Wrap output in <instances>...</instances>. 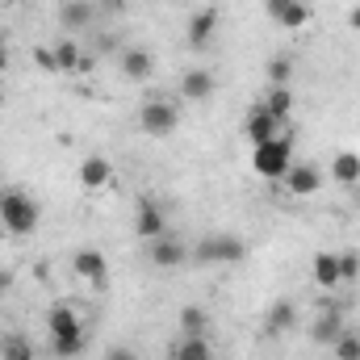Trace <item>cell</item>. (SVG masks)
<instances>
[{"instance_id":"6da1fadb","label":"cell","mask_w":360,"mask_h":360,"mask_svg":"<svg viewBox=\"0 0 360 360\" xmlns=\"http://www.w3.org/2000/svg\"><path fill=\"white\" fill-rule=\"evenodd\" d=\"M42 226V205L25 188H0V231L13 239H30Z\"/></svg>"},{"instance_id":"7a4b0ae2","label":"cell","mask_w":360,"mask_h":360,"mask_svg":"<svg viewBox=\"0 0 360 360\" xmlns=\"http://www.w3.org/2000/svg\"><path fill=\"white\" fill-rule=\"evenodd\" d=\"M293 164H297V160H293V139H289V134L252 147V172H256L260 180H276V184H281Z\"/></svg>"},{"instance_id":"3957f363","label":"cell","mask_w":360,"mask_h":360,"mask_svg":"<svg viewBox=\"0 0 360 360\" xmlns=\"http://www.w3.org/2000/svg\"><path fill=\"white\" fill-rule=\"evenodd\" d=\"M197 264H243L248 260V239L243 235H205L193 248Z\"/></svg>"},{"instance_id":"277c9868","label":"cell","mask_w":360,"mask_h":360,"mask_svg":"<svg viewBox=\"0 0 360 360\" xmlns=\"http://www.w3.org/2000/svg\"><path fill=\"white\" fill-rule=\"evenodd\" d=\"M139 130L147 139H168L180 130V105L176 101H143L139 109Z\"/></svg>"},{"instance_id":"5b68a950","label":"cell","mask_w":360,"mask_h":360,"mask_svg":"<svg viewBox=\"0 0 360 360\" xmlns=\"http://www.w3.org/2000/svg\"><path fill=\"white\" fill-rule=\"evenodd\" d=\"M218 25H222V13H218L214 4H205V8H197V13L188 17V25H184V38H188V46H193V51H205V46L214 42V34H218Z\"/></svg>"},{"instance_id":"8992f818","label":"cell","mask_w":360,"mask_h":360,"mask_svg":"<svg viewBox=\"0 0 360 360\" xmlns=\"http://www.w3.org/2000/svg\"><path fill=\"white\" fill-rule=\"evenodd\" d=\"M134 235L143 243H155L160 235H168V218H164V205L160 201H151V197L139 201V210H134Z\"/></svg>"},{"instance_id":"52a82bcc","label":"cell","mask_w":360,"mask_h":360,"mask_svg":"<svg viewBox=\"0 0 360 360\" xmlns=\"http://www.w3.org/2000/svg\"><path fill=\"white\" fill-rule=\"evenodd\" d=\"M72 269H76V276H80L89 289H105V285H109V260H105L96 248H80V252L72 256Z\"/></svg>"},{"instance_id":"ba28073f","label":"cell","mask_w":360,"mask_h":360,"mask_svg":"<svg viewBox=\"0 0 360 360\" xmlns=\"http://www.w3.org/2000/svg\"><path fill=\"white\" fill-rule=\"evenodd\" d=\"M323 172L314 168V164H293L289 172H285V180H281V188L289 193V197H314V193H323Z\"/></svg>"},{"instance_id":"9c48e42d","label":"cell","mask_w":360,"mask_h":360,"mask_svg":"<svg viewBox=\"0 0 360 360\" xmlns=\"http://www.w3.org/2000/svg\"><path fill=\"white\" fill-rule=\"evenodd\" d=\"M243 139H248V147H260V143H272V139H281V122L272 117L264 105H256L248 117H243Z\"/></svg>"},{"instance_id":"30bf717a","label":"cell","mask_w":360,"mask_h":360,"mask_svg":"<svg viewBox=\"0 0 360 360\" xmlns=\"http://www.w3.org/2000/svg\"><path fill=\"white\" fill-rule=\"evenodd\" d=\"M264 8L281 30H306L310 25V4L306 0H264Z\"/></svg>"},{"instance_id":"8fae6325","label":"cell","mask_w":360,"mask_h":360,"mask_svg":"<svg viewBox=\"0 0 360 360\" xmlns=\"http://www.w3.org/2000/svg\"><path fill=\"white\" fill-rule=\"evenodd\" d=\"M76 180H80L84 193H101V188L113 184V164H109L105 155H84L80 168H76Z\"/></svg>"},{"instance_id":"7c38bea8","label":"cell","mask_w":360,"mask_h":360,"mask_svg":"<svg viewBox=\"0 0 360 360\" xmlns=\"http://www.w3.org/2000/svg\"><path fill=\"white\" fill-rule=\"evenodd\" d=\"M122 76H126L130 84H147V80L155 76V55H151L147 46H126V51H122Z\"/></svg>"},{"instance_id":"4fadbf2b","label":"cell","mask_w":360,"mask_h":360,"mask_svg":"<svg viewBox=\"0 0 360 360\" xmlns=\"http://www.w3.org/2000/svg\"><path fill=\"white\" fill-rule=\"evenodd\" d=\"M188 256H193V252H188L180 239H172V235H160L155 243H147V260H151L155 269H180Z\"/></svg>"},{"instance_id":"5bb4252c","label":"cell","mask_w":360,"mask_h":360,"mask_svg":"<svg viewBox=\"0 0 360 360\" xmlns=\"http://www.w3.org/2000/svg\"><path fill=\"white\" fill-rule=\"evenodd\" d=\"M214 92H218V76L210 68H193V72L180 76V96L184 101H210Z\"/></svg>"},{"instance_id":"9a60e30c","label":"cell","mask_w":360,"mask_h":360,"mask_svg":"<svg viewBox=\"0 0 360 360\" xmlns=\"http://www.w3.org/2000/svg\"><path fill=\"white\" fill-rule=\"evenodd\" d=\"M344 331H348V327H344V314H340V310H323V314L310 323V340H314L319 348H331Z\"/></svg>"},{"instance_id":"2e32d148","label":"cell","mask_w":360,"mask_h":360,"mask_svg":"<svg viewBox=\"0 0 360 360\" xmlns=\"http://www.w3.org/2000/svg\"><path fill=\"white\" fill-rule=\"evenodd\" d=\"M310 281L319 285V289H340L344 281H340V260H335V252H314V260H310Z\"/></svg>"},{"instance_id":"e0dca14e","label":"cell","mask_w":360,"mask_h":360,"mask_svg":"<svg viewBox=\"0 0 360 360\" xmlns=\"http://www.w3.org/2000/svg\"><path fill=\"white\" fill-rule=\"evenodd\" d=\"M46 331H51V340L55 335H72V331H84V323H80V314L72 310V306H51L46 310Z\"/></svg>"},{"instance_id":"ac0fdd59","label":"cell","mask_w":360,"mask_h":360,"mask_svg":"<svg viewBox=\"0 0 360 360\" xmlns=\"http://www.w3.org/2000/svg\"><path fill=\"white\" fill-rule=\"evenodd\" d=\"M59 25H63L68 34L89 30V25H92V4H89V0H68V4L59 8Z\"/></svg>"},{"instance_id":"d6986e66","label":"cell","mask_w":360,"mask_h":360,"mask_svg":"<svg viewBox=\"0 0 360 360\" xmlns=\"http://www.w3.org/2000/svg\"><path fill=\"white\" fill-rule=\"evenodd\" d=\"M327 176L335 180V184H360V155L356 151H340L335 160H331V168H327Z\"/></svg>"},{"instance_id":"ffe728a7","label":"cell","mask_w":360,"mask_h":360,"mask_svg":"<svg viewBox=\"0 0 360 360\" xmlns=\"http://www.w3.org/2000/svg\"><path fill=\"white\" fill-rule=\"evenodd\" d=\"M172 360H214V348L205 335H180V344L172 348Z\"/></svg>"},{"instance_id":"44dd1931","label":"cell","mask_w":360,"mask_h":360,"mask_svg":"<svg viewBox=\"0 0 360 360\" xmlns=\"http://www.w3.org/2000/svg\"><path fill=\"white\" fill-rule=\"evenodd\" d=\"M55 59H59V76L89 68V63H84V55H80V42H76V38H63V42H55Z\"/></svg>"},{"instance_id":"7402d4cb","label":"cell","mask_w":360,"mask_h":360,"mask_svg":"<svg viewBox=\"0 0 360 360\" xmlns=\"http://www.w3.org/2000/svg\"><path fill=\"white\" fill-rule=\"evenodd\" d=\"M293 323H297V306H293V302H272V306H269V319H264L269 335H281V331H289Z\"/></svg>"},{"instance_id":"603a6c76","label":"cell","mask_w":360,"mask_h":360,"mask_svg":"<svg viewBox=\"0 0 360 360\" xmlns=\"http://www.w3.org/2000/svg\"><path fill=\"white\" fill-rule=\"evenodd\" d=\"M84 352V331H72V335H55L51 340V356L55 360H76Z\"/></svg>"},{"instance_id":"cb8c5ba5","label":"cell","mask_w":360,"mask_h":360,"mask_svg":"<svg viewBox=\"0 0 360 360\" xmlns=\"http://www.w3.org/2000/svg\"><path fill=\"white\" fill-rule=\"evenodd\" d=\"M210 331V314L201 306H184L180 310V335H205Z\"/></svg>"},{"instance_id":"d4e9b609","label":"cell","mask_w":360,"mask_h":360,"mask_svg":"<svg viewBox=\"0 0 360 360\" xmlns=\"http://www.w3.org/2000/svg\"><path fill=\"white\" fill-rule=\"evenodd\" d=\"M264 76H269L272 89H289V76H293V59H289V55H272L269 68H264Z\"/></svg>"},{"instance_id":"484cf974","label":"cell","mask_w":360,"mask_h":360,"mask_svg":"<svg viewBox=\"0 0 360 360\" xmlns=\"http://www.w3.org/2000/svg\"><path fill=\"white\" fill-rule=\"evenodd\" d=\"M0 360H34V344L25 335H8L0 344Z\"/></svg>"},{"instance_id":"4316f807","label":"cell","mask_w":360,"mask_h":360,"mask_svg":"<svg viewBox=\"0 0 360 360\" xmlns=\"http://www.w3.org/2000/svg\"><path fill=\"white\" fill-rule=\"evenodd\" d=\"M264 109H269L276 122H285V117L293 113V92H289V89H272L269 101H264Z\"/></svg>"},{"instance_id":"83f0119b","label":"cell","mask_w":360,"mask_h":360,"mask_svg":"<svg viewBox=\"0 0 360 360\" xmlns=\"http://www.w3.org/2000/svg\"><path fill=\"white\" fill-rule=\"evenodd\" d=\"M335 260H340V281H344V285L360 281V252H356V248H348V252H335Z\"/></svg>"},{"instance_id":"f1b7e54d","label":"cell","mask_w":360,"mask_h":360,"mask_svg":"<svg viewBox=\"0 0 360 360\" xmlns=\"http://www.w3.org/2000/svg\"><path fill=\"white\" fill-rule=\"evenodd\" d=\"M331 352H335V360H360V335L356 331H344V335L331 344Z\"/></svg>"},{"instance_id":"f546056e","label":"cell","mask_w":360,"mask_h":360,"mask_svg":"<svg viewBox=\"0 0 360 360\" xmlns=\"http://www.w3.org/2000/svg\"><path fill=\"white\" fill-rule=\"evenodd\" d=\"M30 59H34V68H42L46 76H59V59H55V46H34V51H30Z\"/></svg>"},{"instance_id":"4dcf8cb0","label":"cell","mask_w":360,"mask_h":360,"mask_svg":"<svg viewBox=\"0 0 360 360\" xmlns=\"http://www.w3.org/2000/svg\"><path fill=\"white\" fill-rule=\"evenodd\" d=\"M105 360H139V356H134L126 344H117V348H109V352H105Z\"/></svg>"},{"instance_id":"1f68e13d","label":"cell","mask_w":360,"mask_h":360,"mask_svg":"<svg viewBox=\"0 0 360 360\" xmlns=\"http://www.w3.org/2000/svg\"><path fill=\"white\" fill-rule=\"evenodd\" d=\"M348 30L360 34V4H356V8H348Z\"/></svg>"},{"instance_id":"d6a6232c","label":"cell","mask_w":360,"mask_h":360,"mask_svg":"<svg viewBox=\"0 0 360 360\" xmlns=\"http://www.w3.org/2000/svg\"><path fill=\"white\" fill-rule=\"evenodd\" d=\"M101 8H109V13H117V8H126V0H96Z\"/></svg>"},{"instance_id":"836d02e7","label":"cell","mask_w":360,"mask_h":360,"mask_svg":"<svg viewBox=\"0 0 360 360\" xmlns=\"http://www.w3.org/2000/svg\"><path fill=\"white\" fill-rule=\"evenodd\" d=\"M8 289H13V272L0 269V293H8Z\"/></svg>"},{"instance_id":"e575fe53","label":"cell","mask_w":360,"mask_h":360,"mask_svg":"<svg viewBox=\"0 0 360 360\" xmlns=\"http://www.w3.org/2000/svg\"><path fill=\"white\" fill-rule=\"evenodd\" d=\"M4 68H8V42L0 38V72H4Z\"/></svg>"},{"instance_id":"d590c367","label":"cell","mask_w":360,"mask_h":360,"mask_svg":"<svg viewBox=\"0 0 360 360\" xmlns=\"http://www.w3.org/2000/svg\"><path fill=\"white\" fill-rule=\"evenodd\" d=\"M0 109H4V92H0Z\"/></svg>"},{"instance_id":"8d00e7d4","label":"cell","mask_w":360,"mask_h":360,"mask_svg":"<svg viewBox=\"0 0 360 360\" xmlns=\"http://www.w3.org/2000/svg\"><path fill=\"white\" fill-rule=\"evenodd\" d=\"M0 4H4V0H0Z\"/></svg>"}]
</instances>
